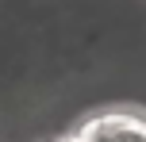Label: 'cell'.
Instances as JSON below:
<instances>
[{
  "label": "cell",
  "instance_id": "6da1fadb",
  "mask_svg": "<svg viewBox=\"0 0 146 142\" xmlns=\"http://www.w3.org/2000/svg\"><path fill=\"white\" fill-rule=\"evenodd\" d=\"M77 142H146V115L135 108L96 112L73 131Z\"/></svg>",
  "mask_w": 146,
  "mask_h": 142
},
{
  "label": "cell",
  "instance_id": "7a4b0ae2",
  "mask_svg": "<svg viewBox=\"0 0 146 142\" xmlns=\"http://www.w3.org/2000/svg\"><path fill=\"white\" fill-rule=\"evenodd\" d=\"M66 142H77V138H66Z\"/></svg>",
  "mask_w": 146,
  "mask_h": 142
}]
</instances>
